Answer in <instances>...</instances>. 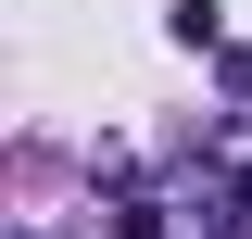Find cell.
<instances>
[{
    "label": "cell",
    "mask_w": 252,
    "mask_h": 239,
    "mask_svg": "<svg viewBox=\"0 0 252 239\" xmlns=\"http://www.w3.org/2000/svg\"><path fill=\"white\" fill-rule=\"evenodd\" d=\"M101 227H114V239H164V202H152V189H126V202L101 214Z\"/></svg>",
    "instance_id": "6da1fadb"
}]
</instances>
